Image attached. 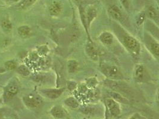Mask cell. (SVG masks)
<instances>
[{
    "label": "cell",
    "instance_id": "1",
    "mask_svg": "<svg viewBox=\"0 0 159 119\" xmlns=\"http://www.w3.org/2000/svg\"><path fill=\"white\" fill-rule=\"evenodd\" d=\"M123 43L132 53L135 54H139L140 51V44L134 37L129 35H125L123 37Z\"/></svg>",
    "mask_w": 159,
    "mask_h": 119
},
{
    "label": "cell",
    "instance_id": "2",
    "mask_svg": "<svg viewBox=\"0 0 159 119\" xmlns=\"http://www.w3.org/2000/svg\"><path fill=\"white\" fill-rule=\"evenodd\" d=\"M23 101L25 105L29 108H36L40 107L43 104L42 98L34 94H30L23 97Z\"/></svg>",
    "mask_w": 159,
    "mask_h": 119
},
{
    "label": "cell",
    "instance_id": "3",
    "mask_svg": "<svg viewBox=\"0 0 159 119\" xmlns=\"http://www.w3.org/2000/svg\"><path fill=\"white\" fill-rule=\"evenodd\" d=\"M101 70L102 73L110 79H119L122 77L121 73L116 66H102Z\"/></svg>",
    "mask_w": 159,
    "mask_h": 119
},
{
    "label": "cell",
    "instance_id": "4",
    "mask_svg": "<svg viewBox=\"0 0 159 119\" xmlns=\"http://www.w3.org/2000/svg\"><path fill=\"white\" fill-rule=\"evenodd\" d=\"M106 104L109 113L113 117H117L120 115L121 110L119 104L112 98H108L106 100Z\"/></svg>",
    "mask_w": 159,
    "mask_h": 119
},
{
    "label": "cell",
    "instance_id": "5",
    "mask_svg": "<svg viewBox=\"0 0 159 119\" xmlns=\"http://www.w3.org/2000/svg\"><path fill=\"white\" fill-rule=\"evenodd\" d=\"M51 115L56 119H64L67 117L65 110L60 105H54L51 108Z\"/></svg>",
    "mask_w": 159,
    "mask_h": 119
},
{
    "label": "cell",
    "instance_id": "6",
    "mask_svg": "<svg viewBox=\"0 0 159 119\" xmlns=\"http://www.w3.org/2000/svg\"><path fill=\"white\" fill-rule=\"evenodd\" d=\"M65 90L64 88L61 89H48L43 90L42 92L43 95L49 99H57L62 94L63 91Z\"/></svg>",
    "mask_w": 159,
    "mask_h": 119
},
{
    "label": "cell",
    "instance_id": "7",
    "mask_svg": "<svg viewBox=\"0 0 159 119\" xmlns=\"http://www.w3.org/2000/svg\"><path fill=\"white\" fill-rule=\"evenodd\" d=\"M85 51L87 53V55L93 61H97L98 59V52L95 47L94 45L91 42H88L86 48H85Z\"/></svg>",
    "mask_w": 159,
    "mask_h": 119
},
{
    "label": "cell",
    "instance_id": "8",
    "mask_svg": "<svg viewBox=\"0 0 159 119\" xmlns=\"http://www.w3.org/2000/svg\"><path fill=\"white\" fill-rule=\"evenodd\" d=\"M146 74L144 67L142 65H138L135 68L134 79L138 82H144L145 80Z\"/></svg>",
    "mask_w": 159,
    "mask_h": 119
},
{
    "label": "cell",
    "instance_id": "9",
    "mask_svg": "<svg viewBox=\"0 0 159 119\" xmlns=\"http://www.w3.org/2000/svg\"><path fill=\"white\" fill-rule=\"evenodd\" d=\"M108 12L110 15L115 20L117 21H120L122 19V13L116 5L112 6L109 8L108 10Z\"/></svg>",
    "mask_w": 159,
    "mask_h": 119
},
{
    "label": "cell",
    "instance_id": "10",
    "mask_svg": "<svg viewBox=\"0 0 159 119\" xmlns=\"http://www.w3.org/2000/svg\"><path fill=\"white\" fill-rule=\"evenodd\" d=\"M85 13L87 20V25L89 27L91 26V23L97 16V11L94 8L89 7L87 10H85Z\"/></svg>",
    "mask_w": 159,
    "mask_h": 119
},
{
    "label": "cell",
    "instance_id": "11",
    "mask_svg": "<svg viewBox=\"0 0 159 119\" xmlns=\"http://www.w3.org/2000/svg\"><path fill=\"white\" fill-rule=\"evenodd\" d=\"M99 38L101 42L106 45H111L113 42V35L108 32H104L102 33Z\"/></svg>",
    "mask_w": 159,
    "mask_h": 119
},
{
    "label": "cell",
    "instance_id": "12",
    "mask_svg": "<svg viewBox=\"0 0 159 119\" xmlns=\"http://www.w3.org/2000/svg\"><path fill=\"white\" fill-rule=\"evenodd\" d=\"M61 9L62 8L60 3L57 1H54L51 4L49 7V12L51 15L57 16L61 13Z\"/></svg>",
    "mask_w": 159,
    "mask_h": 119
},
{
    "label": "cell",
    "instance_id": "13",
    "mask_svg": "<svg viewBox=\"0 0 159 119\" xmlns=\"http://www.w3.org/2000/svg\"><path fill=\"white\" fill-rule=\"evenodd\" d=\"M66 105L71 108H77L79 107L78 101L74 97H69L65 101Z\"/></svg>",
    "mask_w": 159,
    "mask_h": 119
},
{
    "label": "cell",
    "instance_id": "14",
    "mask_svg": "<svg viewBox=\"0 0 159 119\" xmlns=\"http://www.w3.org/2000/svg\"><path fill=\"white\" fill-rule=\"evenodd\" d=\"M110 95L111 97L113 98L112 99H115L116 101H117L119 102H120V103H124V104L128 103V101L127 100V99H126L125 97H123L119 93H117L116 92H110Z\"/></svg>",
    "mask_w": 159,
    "mask_h": 119
},
{
    "label": "cell",
    "instance_id": "15",
    "mask_svg": "<svg viewBox=\"0 0 159 119\" xmlns=\"http://www.w3.org/2000/svg\"><path fill=\"white\" fill-rule=\"evenodd\" d=\"M36 1V0H22L18 4L17 7L21 10L26 9L32 6Z\"/></svg>",
    "mask_w": 159,
    "mask_h": 119
},
{
    "label": "cell",
    "instance_id": "16",
    "mask_svg": "<svg viewBox=\"0 0 159 119\" xmlns=\"http://www.w3.org/2000/svg\"><path fill=\"white\" fill-rule=\"evenodd\" d=\"M18 92V87L15 85H11L9 86L6 90V97L10 98L14 97Z\"/></svg>",
    "mask_w": 159,
    "mask_h": 119
},
{
    "label": "cell",
    "instance_id": "17",
    "mask_svg": "<svg viewBox=\"0 0 159 119\" xmlns=\"http://www.w3.org/2000/svg\"><path fill=\"white\" fill-rule=\"evenodd\" d=\"M78 67V63L75 60H70L67 61V68L68 72L70 73H74L77 70Z\"/></svg>",
    "mask_w": 159,
    "mask_h": 119
},
{
    "label": "cell",
    "instance_id": "18",
    "mask_svg": "<svg viewBox=\"0 0 159 119\" xmlns=\"http://www.w3.org/2000/svg\"><path fill=\"white\" fill-rule=\"evenodd\" d=\"M18 33L22 37H28L30 33V29L28 26H22L18 28Z\"/></svg>",
    "mask_w": 159,
    "mask_h": 119
},
{
    "label": "cell",
    "instance_id": "19",
    "mask_svg": "<svg viewBox=\"0 0 159 119\" xmlns=\"http://www.w3.org/2000/svg\"><path fill=\"white\" fill-rule=\"evenodd\" d=\"M147 15L148 16V17H150V19H152L154 20H156L158 19L157 12L155 9V8L153 7L148 8L147 11Z\"/></svg>",
    "mask_w": 159,
    "mask_h": 119
},
{
    "label": "cell",
    "instance_id": "20",
    "mask_svg": "<svg viewBox=\"0 0 159 119\" xmlns=\"http://www.w3.org/2000/svg\"><path fill=\"white\" fill-rule=\"evenodd\" d=\"M1 26L3 30L6 32H10L12 29V24L10 20L7 19L3 20L1 22Z\"/></svg>",
    "mask_w": 159,
    "mask_h": 119
},
{
    "label": "cell",
    "instance_id": "21",
    "mask_svg": "<svg viewBox=\"0 0 159 119\" xmlns=\"http://www.w3.org/2000/svg\"><path fill=\"white\" fill-rule=\"evenodd\" d=\"M150 50L152 52V54L155 55L156 57H159V44L156 42H153L150 44Z\"/></svg>",
    "mask_w": 159,
    "mask_h": 119
},
{
    "label": "cell",
    "instance_id": "22",
    "mask_svg": "<svg viewBox=\"0 0 159 119\" xmlns=\"http://www.w3.org/2000/svg\"><path fill=\"white\" fill-rule=\"evenodd\" d=\"M17 72L25 76H27L30 74L29 69L24 65H22L19 67L17 69Z\"/></svg>",
    "mask_w": 159,
    "mask_h": 119
},
{
    "label": "cell",
    "instance_id": "23",
    "mask_svg": "<svg viewBox=\"0 0 159 119\" xmlns=\"http://www.w3.org/2000/svg\"><path fill=\"white\" fill-rule=\"evenodd\" d=\"M5 66L6 68L8 70H14L16 67V64L14 61H9L6 63L5 64Z\"/></svg>",
    "mask_w": 159,
    "mask_h": 119
},
{
    "label": "cell",
    "instance_id": "24",
    "mask_svg": "<svg viewBox=\"0 0 159 119\" xmlns=\"http://www.w3.org/2000/svg\"><path fill=\"white\" fill-rule=\"evenodd\" d=\"M145 19V15L144 13H142L139 14L137 19V23L138 25H141L142 23H143L144 22Z\"/></svg>",
    "mask_w": 159,
    "mask_h": 119
},
{
    "label": "cell",
    "instance_id": "25",
    "mask_svg": "<svg viewBox=\"0 0 159 119\" xmlns=\"http://www.w3.org/2000/svg\"><path fill=\"white\" fill-rule=\"evenodd\" d=\"M97 81L95 79V78H91L88 81L87 85H88V86L90 87H93L97 84Z\"/></svg>",
    "mask_w": 159,
    "mask_h": 119
},
{
    "label": "cell",
    "instance_id": "26",
    "mask_svg": "<svg viewBox=\"0 0 159 119\" xmlns=\"http://www.w3.org/2000/svg\"><path fill=\"white\" fill-rule=\"evenodd\" d=\"M128 119H145V118L141 116L139 114L135 113L133 115H132Z\"/></svg>",
    "mask_w": 159,
    "mask_h": 119
},
{
    "label": "cell",
    "instance_id": "27",
    "mask_svg": "<svg viewBox=\"0 0 159 119\" xmlns=\"http://www.w3.org/2000/svg\"><path fill=\"white\" fill-rule=\"evenodd\" d=\"M120 1L122 2L123 6L126 8H128L129 7V2L128 0H120Z\"/></svg>",
    "mask_w": 159,
    "mask_h": 119
},
{
    "label": "cell",
    "instance_id": "28",
    "mask_svg": "<svg viewBox=\"0 0 159 119\" xmlns=\"http://www.w3.org/2000/svg\"><path fill=\"white\" fill-rule=\"evenodd\" d=\"M7 1H13V2H16V1H17L18 0H7Z\"/></svg>",
    "mask_w": 159,
    "mask_h": 119
}]
</instances>
